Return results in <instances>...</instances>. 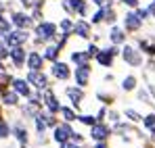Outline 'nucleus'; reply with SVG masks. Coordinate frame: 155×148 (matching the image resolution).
I'll return each mask as SVG.
<instances>
[]
</instances>
